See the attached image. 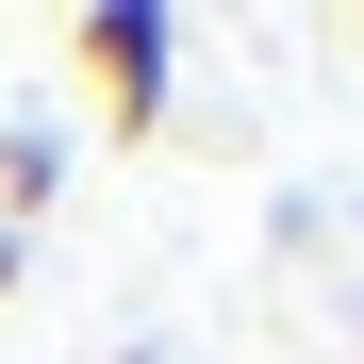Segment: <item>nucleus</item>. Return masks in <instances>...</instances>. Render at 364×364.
<instances>
[{
  "mask_svg": "<svg viewBox=\"0 0 364 364\" xmlns=\"http://www.w3.org/2000/svg\"><path fill=\"white\" fill-rule=\"evenodd\" d=\"M0 298H17V232H0Z\"/></svg>",
  "mask_w": 364,
  "mask_h": 364,
  "instance_id": "f03ea898",
  "label": "nucleus"
},
{
  "mask_svg": "<svg viewBox=\"0 0 364 364\" xmlns=\"http://www.w3.org/2000/svg\"><path fill=\"white\" fill-rule=\"evenodd\" d=\"M67 67H83V100L116 116V133H166V67H182V17H166V0H83V17H67Z\"/></svg>",
  "mask_w": 364,
  "mask_h": 364,
  "instance_id": "f257e3e1",
  "label": "nucleus"
}]
</instances>
